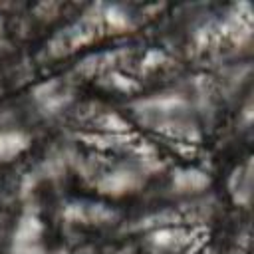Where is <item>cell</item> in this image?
I'll return each instance as SVG.
<instances>
[{
	"instance_id": "cell-1",
	"label": "cell",
	"mask_w": 254,
	"mask_h": 254,
	"mask_svg": "<svg viewBox=\"0 0 254 254\" xmlns=\"http://www.w3.org/2000/svg\"><path fill=\"white\" fill-rule=\"evenodd\" d=\"M22 147L24 141L18 135H0V155H6V149H10V153H18Z\"/></svg>"
}]
</instances>
